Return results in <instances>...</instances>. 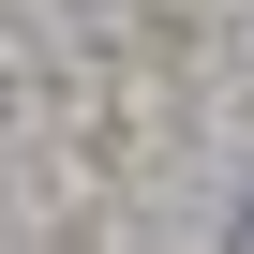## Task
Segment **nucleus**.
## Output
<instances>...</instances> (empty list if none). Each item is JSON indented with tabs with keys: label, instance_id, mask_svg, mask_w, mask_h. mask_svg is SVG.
Instances as JSON below:
<instances>
[{
	"label": "nucleus",
	"instance_id": "nucleus-1",
	"mask_svg": "<svg viewBox=\"0 0 254 254\" xmlns=\"http://www.w3.org/2000/svg\"><path fill=\"white\" fill-rule=\"evenodd\" d=\"M224 254H254V209H239V224H224Z\"/></svg>",
	"mask_w": 254,
	"mask_h": 254
}]
</instances>
